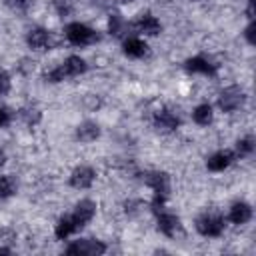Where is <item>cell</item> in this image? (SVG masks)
Masks as SVG:
<instances>
[{"instance_id":"cell-6","label":"cell","mask_w":256,"mask_h":256,"mask_svg":"<svg viewBox=\"0 0 256 256\" xmlns=\"http://www.w3.org/2000/svg\"><path fill=\"white\" fill-rule=\"evenodd\" d=\"M94 212H96V204H94L92 200H80V202L76 204V208H74L72 218H74L76 226H78V228H82L84 224H88V222L92 220Z\"/></svg>"},{"instance_id":"cell-29","label":"cell","mask_w":256,"mask_h":256,"mask_svg":"<svg viewBox=\"0 0 256 256\" xmlns=\"http://www.w3.org/2000/svg\"><path fill=\"white\" fill-rule=\"evenodd\" d=\"M4 162H6V156H4V152H2V150H0V166H2V164H4Z\"/></svg>"},{"instance_id":"cell-10","label":"cell","mask_w":256,"mask_h":256,"mask_svg":"<svg viewBox=\"0 0 256 256\" xmlns=\"http://www.w3.org/2000/svg\"><path fill=\"white\" fill-rule=\"evenodd\" d=\"M186 68L190 72H200V74H208V76H212L216 72V64L212 60H208L206 56H194V58H190L186 62Z\"/></svg>"},{"instance_id":"cell-8","label":"cell","mask_w":256,"mask_h":256,"mask_svg":"<svg viewBox=\"0 0 256 256\" xmlns=\"http://www.w3.org/2000/svg\"><path fill=\"white\" fill-rule=\"evenodd\" d=\"M232 160H234V152H230V150H220V152H216V154H212V156L208 158L206 166H208V170H212V172H220V170L228 168V166L232 164Z\"/></svg>"},{"instance_id":"cell-14","label":"cell","mask_w":256,"mask_h":256,"mask_svg":"<svg viewBox=\"0 0 256 256\" xmlns=\"http://www.w3.org/2000/svg\"><path fill=\"white\" fill-rule=\"evenodd\" d=\"M156 128L158 130H164V132H170V130H174V128H178V124H180V118L174 114V112H170V110H160L158 114H156Z\"/></svg>"},{"instance_id":"cell-13","label":"cell","mask_w":256,"mask_h":256,"mask_svg":"<svg viewBox=\"0 0 256 256\" xmlns=\"http://www.w3.org/2000/svg\"><path fill=\"white\" fill-rule=\"evenodd\" d=\"M26 40H28V44H30L32 50H48V48H50V36H48V32L42 30V28L30 30Z\"/></svg>"},{"instance_id":"cell-23","label":"cell","mask_w":256,"mask_h":256,"mask_svg":"<svg viewBox=\"0 0 256 256\" xmlns=\"http://www.w3.org/2000/svg\"><path fill=\"white\" fill-rule=\"evenodd\" d=\"M72 4H74V0H54V6L60 14H68L72 10Z\"/></svg>"},{"instance_id":"cell-18","label":"cell","mask_w":256,"mask_h":256,"mask_svg":"<svg viewBox=\"0 0 256 256\" xmlns=\"http://www.w3.org/2000/svg\"><path fill=\"white\" fill-rule=\"evenodd\" d=\"M78 230V226H76V222H74V218L72 216H64V218H60V222L56 224V238H68L70 234H74Z\"/></svg>"},{"instance_id":"cell-11","label":"cell","mask_w":256,"mask_h":256,"mask_svg":"<svg viewBox=\"0 0 256 256\" xmlns=\"http://www.w3.org/2000/svg\"><path fill=\"white\" fill-rule=\"evenodd\" d=\"M252 218V208L246 202H236L232 204L230 212H228V220L232 224H246Z\"/></svg>"},{"instance_id":"cell-16","label":"cell","mask_w":256,"mask_h":256,"mask_svg":"<svg viewBox=\"0 0 256 256\" xmlns=\"http://www.w3.org/2000/svg\"><path fill=\"white\" fill-rule=\"evenodd\" d=\"M76 136H78L80 142H92V140H96L100 136V128L94 122H82L78 126V130H76Z\"/></svg>"},{"instance_id":"cell-24","label":"cell","mask_w":256,"mask_h":256,"mask_svg":"<svg viewBox=\"0 0 256 256\" xmlns=\"http://www.w3.org/2000/svg\"><path fill=\"white\" fill-rule=\"evenodd\" d=\"M22 118L28 122V124H36L38 120H40V112L38 110H22Z\"/></svg>"},{"instance_id":"cell-20","label":"cell","mask_w":256,"mask_h":256,"mask_svg":"<svg viewBox=\"0 0 256 256\" xmlns=\"http://www.w3.org/2000/svg\"><path fill=\"white\" fill-rule=\"evenodd\" d=\"M252 150H254V138L252 136L240 138L236 142V154L238 156H248V154H252Z\"/></svg>"},{"instance_id":"cell-5","label":"cell","mask_w":256,"mask_h":256,"mask_svg":"<svg viewBox=\"0 0 256 256\" xmlns=\"http://www.w3.org/2000/svg\"><path fill=\"white\" fill-rule=\"evenodd\" d=\"M66 252L68 254H82V256H96V254H104L106 246L98 240H78L72 246H68Z\"/></svg>"},{"instance_id":"cell-15","label":"cell","mask_w":256,"mask_h":256,"mask_svg":"<svg viewBox=\"0 0 256 256\" xmlns=\"http://www.w3.org/2000/svg\"><path fill=\"white\" fill-rule=\"evenodd\" d=\"M134 26L138 28V32H144V34H150V36H154V34L160 32V22H158L152 14H142V16L134 22Z\"/></svg>"},{"instance_id":"cell-17","label":"cell","mask_w":256,"mask_h":256,"mask_svg":"<svg viewBox=\"0 0 256 256\" xmlns=\"http://www.w3.org/2000/svg\"><path fill=\"white\" fill-rule=\"evenodd\" d=\"M146 50H148V46L140 38H128L124 42V54L130 58H142L146 54Z\"/></svg>"},{"instance_id":"cell-3","label":"cell","mask_w":256,"mask_h":256,"mask_svg":"<svg viewBox=\"0 0 256 256\" xmlns=\"http://www.w3.org/2000/svg\"><path fill=\"white\" fill-rule=\"evenodd\" d=\"M244 92L238 88V86H230V88H224L222 92H220V96H218V106L224 110V112H232V110H236V108H240L242 106V102H244Z\"/></svg>"},{"instance_id":"cell-25","label":"cell","mask_w":256,"mask_h":256,"mask_svg":"<svg viewBox=\"0 0 256 256\" xmlns=\"http://www.w3.org/2000/svg\"><path fill=\"white\" fill-rule=\"evenodd\" d=\"M10 90V78L4 70H0V94H6Z\"/></svg>"},{"instance_id":"cell-12","label":"cell","mask_w":256,"mask_h":256,"mask_svg":"<svg viewBox=\"0 0 256 256\" xmlns=\"http://www.w3.org/2000/svg\"><path fill=\"white\" fill-rule=\"evenodd\" d=\"M158 228L160 232H164L166 236H176L180 232V220L174 216V214H168V212H162L158 216Z\"/></svg>"},{"instance_id":"cell-1","label":"cell","mask_w":256,"mask_h":256,"mask_svg":"<svg viewBox=\"0 0 256 256\" xmlns=\"http://www.w3.org/2000/svg\"><path fill=\"white\" fill-rule=\"evenodd\" d=\"M84 70H86V62H84L80 56H68L58 68H54V70H50V72L46 74V80H50V82H60V80H64V78L78 76V74H82Z\"/></svg>"},{"instance_id":"cell-28","label":"cell","mask_w":256,"mask_h":256,"mask_svg":"<svg viewBox=\"0 0 256 256\" xmlns=\"http://www.w3.org/2000/svg\"><path fill=\"white\" fill-rule=\"evenodd\" d=\"M8 120H10V116H8V110L0 108V128H2V126H6V124H8Z\"/></svg>"},{"instance_id":"cell-22","label":"cell","mask_w":256,"mask_h":256,"mask_svg":"<svg viewBox=\"0 0 256 256\" xmlns=\"http://www.w3.org/2000/svg\"><path fill=\"white\" fill-rule=\"evenodd\" d=\"M124 30H126V22L120 18V14H112L110 16V32L114 36H120Z\"/></svg>"},{"instance_id":"cell-9","label":"cell","mask_w":256,"mask_h":256,"mask_svg":"<svg viewBox=\"0 0 256 256\" xmlns=\"http://www.w3.org/2000/svg\"><path fill=\"white\" fill-rule=\"evenodd\" d=\"M146 184L154 190V194L156 196H166L168 194V176L166 174H162V172H150V174H146Z\"/></svg>"},{"instance_id":"cell-21","label":"cell","mask_w":256,"mask_h":256,"mask_svg":"<svg viewBox=\"0 0 256 256\" xmlns=\"http://www.w3.org/2000/svg\"><path fill=\"white\" fill-rule=\"evenodd\" d=\"M16 192V184L10 176H0V198H8Z\"/></svg>"},{"instance_id":"cell-27","label":"cell","mask_w":256,"mask_h":256,"mask_svg":"<svg viewBox=\"0 0 256 256\" xmlns=\"http://www.w3.org/2000/svg\"><path fill=\"white\" fill-rule=\"evenodd\" d=\"M244 34H246V40H248L250 44H254V24H248Z\"/></svg>"},{"instance_id":"cell-7","label":"cell","mask_w":256,"mask_h":256,"mask_svg":"<svg viewBox=\"0 0 256 256\" xmlns=\"http://www.w3.org/2000/svg\"><path fill=\"white\" fill-rule=\"evenodd\" d=\"M94 176H96V172L90 168V166H80V168H76L72 174H70V186H74V188H88V186H92V182H94Z\"/></svg>"},{"instance_id":"cell-4","label":"cell","mask_w":256,"mask_h":256,"mask_svg":"<svg viewBox=\"0 0 256 256\" xmlns=\"http://www.w3.org/2000/svg\"><path fill=\"white\" fill-rule=\"evenodd\" d=\"M196 230L202 236H220L224 230V222L216 214H204L196 220Z\"/></svg>"},{"instance_id":"cell-30","label":"cell","mask_w":256,"mask_h":256,"mask_svg":"<svg viewBox=\"0 0 256 256\" xmlns=\"http://www.w3.org/2000/svg\"><path fill=\"white\" fill-rule=\"evenodd\" d=\"M120 2H132V0H120Z\"/></svg>"},{"instance_id":"cell-26","label":"cell","mask_w":256,"mask_h":256,"mask_svg":"<svg viewBox=\"0 0 256 256\" xmlns=\"http://www.w3.org/2000/svg\"><path fill=\"white\" fill-rule=\"evenodd\" d=\"M12 8H16V10H24L26 8V0H6Z\"/></svg>"},{"instance_id":"cell-2","label":"cell","mask_w":256,"mask_h":256,"mask_svg":"<svg viewBox=\"0 0 256 256\" xmlns=\"http://www.w3.org/2000/svg\"><path fill=\"white\" fill-rule=\"evenodd\" d=\"M66 38L76 44V46H86V44H92L98 36L92 28H88L86 24H80V22H72L66 26Z\"/></svg>"},{"instance_id":"cell-19","label":"cell","mask_w":256,"mask_h":256,"mask_svg":"<svg viewBox=\"0 0 256 256\" xmlns=\"http://www.w3.org/2000/svg\"><path fill=\"white\" fill-rule=\"evenodd\" d=\"M192 118H194L196 124L208 126V124L212 122V108H210V104H200V106H196L194 112H192Z\"/></svg>"}]
</instances>
